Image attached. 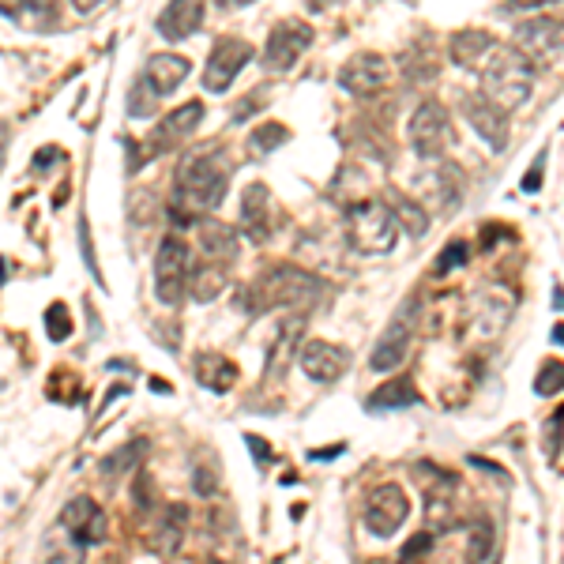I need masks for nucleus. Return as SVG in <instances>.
<instances>
[{
  "label": "nucleus",
  "instance_id": "33",
  "mask_svg": "<svg viewBox=\"0 0 564 564\" xmlns=\"http://www.w3.org/2000/svg\"><path fill=\"white\" fill-rule=\"evenodd\" d=\"M155 87H147V83H136V87H132V94H128V113H132V117H147V113H155Z\"/></svg>",
  "mask_w": 564,
  "mask_h": 564
},
{
  "label": "nucleus",
  "instance_id": "12",
  "mask_svg": "<svg viewBox=\"0 0 564 564\" xmlns=\"http://www.w3.org/2000/svg\"><path fill=\"white\" fill-rule=\"evenodd\" d=\"M410 516V501L407 493L399 486H380L373 489V497H369V504H365V527L373 534H380V538H388V534H395L403 523H407Z\"/></svg>",
  "mask_w": 564,
  "mask_h": 564
},
{
  "label": "nucleus",
  "instance_id": "41",
  "mask_svg": "<svg viewBox=\"0 0 564 564\" xmlns=\"http://www.w3.org/2000/svg\"><path fill=\"white\" fill-rule=\"evenodd\" d=\"M260 98H264V91H252L249 98H241V102L234 106V121H245V117H252V113H256L252 106H256Z\"/></svg>",
  "mask_w": 564,
  "mask_h": 564
},
{
  "label": "nucleus",
  "instance_id": "19",
  "mask_svg": "<svg viewBox=\"0 0 564 564\" xmlns=\"http://www.w3.org/2000/svg\"><path fill=\"white\" fill-rule=\"evenodd\" d=\"M241 230L256 245H264L267 234H271V192L260 181H252L241 192Z\"/></svg>",
  "mask_w": 564,
  "mask_h": 564
},
{
  "label": "nucleus",
  "instance_id": "18",
  "mask_svg": "<svg viewBox=\"0 0 564 564\" xmlns=\"http://www.w3.org/2000/svg\"><path fill=\"white\" fill-rule=\"evenodd\" d=\"M204 16H207L204 0H170L162 8L155 27L166 42H185V38H192V34L204 27Z\"/></svg>",
  "mask_w": 564,
  "mask_h": 564
},
{
  "label": "nucleus",
  "instance_id": "10",
  "mask_svg": "<svg viewBox=\"0 0 564 564\" xmlns=\"http://www.w3.org/2000/svg\"><path fill=\"white\" fill-rule=\"evenodd\" d=\"M388 76H392V68L380 53H354L339 68V87L350 91L354 98H376L388 87Z\"/></svg>",
  "mask_w": 564,
  "mask_h": 564
},
{
  "label": "nucleus",
  "instance_id": "31",
  "mask_svg": "<svg viewBox=\"0 0 564 564\" xmlns=\"http://www.w3.org/2000/svg\"><path fill=\"white\" fill-rule=\"evenodd\" d=\"M564 392V361H546L534 376V395H557Z\"/></svg>",
  "mask_w": 564,
  "mask_h": 564
},
{
  "label": "nucleus",
  "instance_id": "6",
  "mask_svg": "<svg viewBox=\"0 0 564 564\" xmlns=\"http://www.w3.org/2000/svg\"><path fill=\"white\" fill-rule=\"evenodd\" d=\"M414 328H418V305H414V298H407L399 305V313L392 316V324L384 328V335L376 339V350L373 358H369V365H373L376 373H388V369H395L399 361L407 358Z\"/></svg>",
  "mask_w": 564,
  "mask_h": 564
},
{
  "label": "nucleus",
  "instance_id": "14",
  "mask_svg": "<svg viewBox=\"0 0 564 564\" xmlns=\"http://www.w3.org/2000/svg\"><path fill=\"white\" fill-rule=\"evenodd\" d=\"M561 42H564V23L553 16L527 19V23H519L516 27V49L519 53H527L531 61H549V57H557Z\"/></svg>",
  "mask_w": 564,
  "mask_h": 564
},
{
  "label": "nucleus",
  "instance_id": "42",
  "mask_svg": "<svg viewBox=\"0 0 564 564\" xmlns=\"http://www.w3.org/2000/svg\"><path fill=\"white\" fill-rule=\"evenodd\" d=\"M245 444H249V448H252V455H256V463H271V459H275V452H271V448H267V444H264V440H260V437H252V433H249V437H245Z\"/></svg>",
  "mask_w": 564,
  "mask_h": 564
},
{
  "label": "nucleus",
  "instance_id": "40",
  "mask_svg": "<svg viewBox=\"0 0 564 564\" xmlns=\"http://www.w3.org/2000/svg\"><path fill=\"white\" fill-rule=\"evenodd\" d=\"M27 12L38 19H57V0H27Z\"/></svg>",
  "mask_w": 564,
  "mask_h": 564
},
{
  "label": "nucleus",
  "instance_id": "27",
  "mask_svg": "<svg viewBox=\"0 0 564 564\" xmlns=\"http://www.w3.org/2000/svg\"><path fill=\"white\" fill-rule=\"evenodd\" d=\"M388 204H392L395 219H399V230H407L410 237L429 234V211L418 200H410L403 192H388Z\"/></svg>",
  "mask_w": 564,
  "mask_h": 564
},
{
  "label": "nucleus",
  "instance_id": "22",
  "mask_svg": "<svg viewBox=\"0 0 564 564\" xmlns=\"http://www.w3.org/2000/svg\"><path fill=\"white\" fill-rule=\"evenodd\" d=\"M196 241H200V256L219 260V264H234L237 260V234L226 222H200L196 226Z\"/></svg>",
  "mask_w": 564,
  "mask_h": 564
},
{
  "label": "nucleus",
  "instance_id": "11",
  "mask_svg": "<svg viewBox=\"0 0 564 564\" xmlns=\"http://www.w3.org/2000/svg\"><path fill=\"white\" fill-rule=\"evenodd\" d=\"M57 523L72 534L76 546H98V542H106V534H110V519L102 512V504L91 501V497H76V501L64 504V512Z\"/></svg>",
  "mask_w": 564,
  "mask_h": 564
},
{
  "label": "nucleus",
  "instance_id": "15",
  "mask_svg": "<svg viewBox=\"0 0 564 564\" xmlns=\"http://www.w3.org/2000/svg\"><path fill=\"white\" fill-rule=\"evenodd\" d=\"M200 121H204V102H185V106H177L173 113H166L158 121L155 132H151V155H166L185 136H192L200 128Z\"/></svg>",
  "mask_w": 564,
  "mask_h": 564
},
{
  "label": "nucleus",
  "instance_id": "28",
  "mask_svg": "<svg viewBox=\"0 0 564 564\" xmlns=\"http://www.w3.org/2000/svg\"><path fill=\"white\" fill-rule=\"evenodd\" d=\"M143 455H147V440L136 437V440H128L125 448H117L113 455H106V459H102V470H106V474H125V470H140Z\"/></svg>",
  "mask_w": 564,
  "mask_h": 564
},
{
  "label": "nucleus",
  "instance_id": "45",
  "mask_svg": "<svg viewBox=\"0 0 564 564\" xmlns=\"http://www.w3.org/2000/svg\"><path fill=\"white\" fill-rule=\"evenodd\" d=\"M512 8H527V12H534V8H546V4H553V0H508Z\"/></svg>",
  "mask_w": 564,
  "mask_h": 564
},
{
  "label": "nucleus",
  "instance_id": "3",
  "mask_svg": "<svg viewBox=\"0 0 564 564\" xmlns=\"http://www.w3.org/2000/svg\"><path fill=\"white\" fill-rule=\"evenodd\" d=\"M534 91V61L527 53L497 49L482 68V94L489 102H497L501 110H519Z\"/></svg>",
  "mask_w": 564,
  "mask_h": 564
},
{
  "label": "nucleus",
  "instance_id": "17",
  "mask_svg": "<svg viewBox=\"0 0 564 564\" xmlns=\"http://www.w3.org/2000/svg\"><path fill=\"white\" fill-rule=\"evenodd\" d=\"M185 519L188 512L181 504H166V508H158V516L147 523V534H143V546L158 553V557H173L177 546H181V538H185Z\"/></svg>",
  "mask_w": 564,
  "mask_h": 564
},
{
  "label": "nucleus",
  "instance_id": "20",
  "mask_svg": "<svg viewBox=\"0 0 564 564\" xmlns=\"http://www.w3.org/2000/svg\"><path fill=\"white\" fill-rule=\"evenodd\" d=\"M497 53V38L489 31H478V27H467V31H455L448 38V57H452L459 68H482Z\"/></svg>",
  "mask_w": 564,
  "mask_h": 564
},
{
  "label": "nucleus",
  "instance_id": "7",
  "mask_svg": "<svg viewBox=\"0 0 564 564\" xmlns=\"http://www.w3.org/2000/svg\"><path fill=\"white\" fill-rule=\"evenodd\" d=\"M410 147L422 158H437L452 147V125H448V113L440 102H422L407 125Z\"/></svg>",
  "mask_w": 564,
  "mask_h": 564
},
{
  "label": "nucleus",
  "instance_id": "5",
  "mask_svg": "<svg viewBox=\"0 0 564 564\" xmlns=\"http://www.w3.org/2000/svg\"><path fill=\"white\" fill-rule=\"evenodd\" d=\"M188 271H192L188 245L181 237L166 234L158 241V252H155V294L162 305H181L185 301Z\"/></svg>",
  "mask_w": 564,
  "mask_h": 564
},
{
  "label": "nucleus",
  "instance_id": "13",
  "mask_svg": "<svg viewBox=\"0 0 564 564\" xmlns=\"http://www.w3.org/2000/svg\"><path fill=\"white\" fill-rule=\"evenodd\" d=\"M463 117L489 143V151H504V143H508V110H501L497 102H489L486 94L478 91L463 98Z\"/></svg>",
  "mask_w": 564,
  "mask_h": 564
},
{
  "label": "nucleus",
  "instance_id": "35",
  "mask_svg": "<svg viewBox=\"0 0 564 564\" xmlns=\"http://www.w3.org/2000/svg\"><path fill=\"white\" fill-rule=\"evenodd\" d=\"M489 542H493V531H489V523H478V534H470V557H474V561H486V557H489Z\"/></svg>",
  "mask_w": 564,
  "mask_h": 564
},
{
  "label": "nucleus",
  "instance_id": "9",
  "mask_svg": "<svg viewBox=\"0 0 564 564\" xmlns=\"http://www.w3.org/2000/svg\"><path fill=\"white\" fill-rule=\"evenodd\" d=\"M249 61H252V46L245 38H219L204 64V87L211 94L230 91V83H234L237 72Z\"/></svg>",
  "mask_w": 564,
  "mask_h": 564
},
{
  "label": "nucleus",
  "instance_id": "32",
  "mask_svg": "<svg viewBox=\"0 0 564 564\" xmlns=\"http://www.w3.org/2000/svg\"><path fill=\"white\" fill-rule=\"evenodd\" d=\"M46 331H49V339H53V343H64V339L72 335V316H68V309H64L61 301L46 309Z\"/></svg>",
  "mask_w": 564,
  "mask_h": 564
},
{
  "label": "nucleus",
  "instance_id": "36",
  "mask_svg": "<svg viewBox=\"0 0 564 564\" xmlns=\"http://www.w3.org/2000/svg\"><path fill=\"white\" fill-rule=\"evenodd\" d=\"M463 256H467V241H452L448 249L440 252L437 271H452V267H459V264H463Z\"/></svg>",
  "mask_w": 564,
  "mask_h": 564
},
{
  "label": "nucleus",
  "instance_id": "23",
  "mask_svg": "<svg viewBox=\"0 0 564 564\" xmlns=\"http://www.w3.org/2000/svg\"><path fill=\"white\" fill-rule=\"evenodd\" d=\"M188 72H192V64H188L181 53H155V57L147 61V83H151L158 94H173L188 79Z\"/></svg>",
  "mask_w": 564,
  "mask_h": 564
},
{
  "label": "nucleus",
  "instance_id": "4",
  "mask_svg": "<svg viewBox=\"0 0 564 564\" xmlns=\"http://www.w3.org/2000/svg\"><path fill=\"white\" fill-rule=\"evenodd\" d=\"M399 237V219L388 200H361L350 207L346 215V241L361 252V256H384L395 249Z\"/></svg>",
  "mask_w": 564,
  "mask_h": 564
},
{
  "label": "nucleus",
  "instance_id": "16",
  "mask_svg": "<svg viewBox=\"0 0 564 564\" xmlns=\"http://www.w3.org/2000/svg\"><path fill=\"white\" fill-rule=\"evenodd\" d=\"M301 369H305V376L309 380H316V384H335L339 376L346 373V365H350V354H346L343 346L335 343H305L301 346Z\"/></svg>",
  "mask_w": 564,
  "mask_h": 564
},
{
  "label": "nucleus",
  "instance_id": "24",
  "mask_svg": "<svg viewBox=\"0 0 564 564\" xmlns=\"http://www.w3.org/2000/svg\"><path fill=\"white\" fill-rule=\"evenodd\" d=\"M414 403H422V395H418V388H414L410 376L384 380V384L365 399V407L373 410V414H380V410H407V407H414Z\"/></svg>",
  "mask_w": 564,
  "mask_h": 564
},
{
  "label": "nucleus",
  "instance_id": "30",
  "mask_svg": "<svg viewBox=\"0 0 564 564\" xmlns=\"http://www.w3.org/2000/svg\"><path fill=\"white\" fill-rule=\"evenodd\" d=\"M286 140H290V128L279 125V121H267L264 128H256V132L249 136V151H252L256 158H260V155H271V151H275V147H282Z\"/></svg>",
  "mask_w": 564,
  "mask_h": 564
},
{
  "label": "nucleus",
  "instance_id": "47",
  "mask_svg": "<svg viewBox=\"0 0 564 564\" xmlns=\"http://www.w3.org/2000/svg\"><path fill=\"white\" fill-rule=\"evenodd\" d=\"M222 8H245V4H252V0H219Z\"/></svg>",
  "mask_w": 564,
  "mask_h": 564
},
{
  "label": "nucleus",
  "instance_id": "26",
  "mask_svg": "<svg viewBox=\"0 0 564 564\" xmlns=\"http://www.w3.org/2000/svg\"><path fill=\"white\" fill-rule=\"evenodd\" d=\"M196 380L211 388V392H230L237 384V365L226 354H215V350H207L196 358Z\"/></svg>",
  "mask_w": 564,
  "mask_h": 564
},
{
  "label": "nucleus",
  "instance_id": "29",
  "mask_svg": "<svg viewBox=\"0 0 564 564\" xmlns=\"http://www.w3.org/2000/svg\"><path fill=\"white\" fill-rule=\"evenodd\" d=\"M46 395L53 403H68V407H72V403L83 399V380H79L76 373H68V369H57V373L49 376Z\"/></svg>",
  "mask_w": 564,
  "mask_h": 564
},
{
  "label": "nucleus",
  "instance_id": "39",
  "mask_svg": "<svg viewBox=\"0 0 564 564\" xmlns=\"http://www.w3.org/2000/svg\"><path fill=\"white\" fill-rule=\"evenodd\" d=\"M542 170H546V151H542V155L534 158L531 173L523 177V192H538V188H542Z\"/></svg>",
  "mask_w": 564,
  "mask_h": 564
},
{
  "label": "nucleus",
  "instance_id": "38",
  "mask_svg": "<svg viewBox=\"0 0 564 564\" xmlns=\"http://www.w3.org/2000/svg\"><path fill=\"white\" fill-rule=\"evenodd\" d=\"M429 546H433V531H425V534H418V538H410L407 546H403V561H414V557H422Z\"/></svg>",
  "mask_w": 564,
  "mask_h": 564
},
{
  "label": "nucleus",
  "instance_id": "34",
  "mask_svg": "<svg viewBox=\"0 0 564 564\" xmlns=\"http://www.w3.org/2000/svg\"><path fill=\"white\" fill-rule=\"evenodd\" d=\"M561 429H564V407L553 410L546 422V433H542V440H546V455L549 459H557V448H561Z\"/></svg>",
  "mask_w": 564,
  "mask_h": 564
},
{
  "label": "nucleus",
  "instance_id": "25",
  "mask_svg": "<svg viewBox=\"0 0 564 564\" xmlns=\"http://www.w3.org/2000/svg\"><path fill=\"white\" fill-rule=\"evenodd\" d=\"M301 331H305V320H286L275 335V343L267 350V361H264V373L271 380H279L286 369H290V361H294V343L301 339Z\"/></svg>",
  "mask_w": 564,
  "mask_h": 564
},
{
  "label": "nucleus",
  "instance_id": "1",
  "mask_svg": "<svg viewBox=\"0 0 564 564\" xmlns=\"http://www.w3.org/2000/svg\"><path fill=\"white\" fill-rule=\"evenodd\" d=\"M226 185H230V162H226L219 147L215 151H196L177 170L170 211L181 222L200 219L204 211H215L226 200Z\"/></svg>",
  "mask_w": 564,
  "mask_h": 564
},
{
  "label": "nucleus",
  "instance_id": "43",
  "mask_svg": "<svg viewBox=\"0 0 564 564\" xmlns=\"http://www.w3.org/2000/svg\"><path fill=\"white\" fill-rule=\"evenodd\" d=\"M57 158H61V151H57V147H42V151L34 155V170L42 173V166H49V162H57Z\"/></svg>",
  "mask_w": 564,
  "mask_h": 564
},
{
  "label": "nucleus",
  "instance_id": "48",
  "mask_svg": "<svg viewBox=\"0 0 564 564\" xmlns=\"http://www.w3.org/2000/svg\"><path fill=\"white\" fill-rule=\"evenodd\" d=\"M553 339H557V343H564V324H557V328H553Z\"/></svg>",
  "mask_w": 564,
  "mask_h": 564
},
{
  "label": "nucleus",
  "instance_id": "8",
  "mask_svg": "<svg viewBox=\"0 0 564 564\" xmlns=\"http://www.w3.org/2000/svg\"><path fill=\"white\" fill-rule=\"evenodd\" d=\"M313 46V27L305 19H282L271 27L264 46V64L271 72H286L301 61V53Z\"/></svg>",
  "mask_w": 564,
  "mask_h": 564
},
{
  "label": "nucleus",
  "instance_id": "2",
  "mask_svg": "<svg viewBox=\"0 0 564 564\" xmlns=\"http://www.w3.org/2000/svg\"><path fill=\"white\" fill-rule=\"evenodd\" d=\"M324 290L328 286L316 279V275H309L305 267L275 264L252 282L249 309H256V313H264V309H298V313H305V309L320 305Z\"/></svg>",
  "mask_w": 564,
  "mask_h": 564
},
{
  "label": "nucleus",
  "instance_id": "46",
  "mask_svg": "<svg viewBox=\"0 0 564 564\" xmlns=\"http://www.w3.org/2000/svg\"><path fill=\"white\" fill-rule=\"evenodd\" d=\"M72 4H76V12H94L102 0H72Z\"/></svg>",
  "mask_w": 564,
  "mask_h": 564
},
{
  "label": "nucleus",
  "instance_id": "21",
  "mask_svg": "<svg viewBox=\"0 0 564 564\" xmlns=\"http://www.w3.org/2000/svg\"><path fill=\"white\" fill-rule=\"evenodd\" d=\"M226 282H230V264L200 256V264H192L188 271V294L192 301H215L226 290Z\"/></svg>",
  "mask_w": 564,
  "mask_h": 564
},
{
  "label": "nucleus",
  "instance_id": "44",
  "mask_svg": "<svg viewBox=\"0 0 564 564\" xmlns=\"http://www.w3.org/2000/svg\"><path fill=\"white\" fill-rule=\"evenodd\" d=\"M23 12V0H0V16L4 19H16Z\"/></svg>",
  "mask_w": 564,
  "mask_h": 564
},
{
  "label": "nucleus",
  "instance_id": "37",
  "mask_svg": "<svg viewBox=\"0 0 564 564\" xmlns=\"http://www.w3.org/2000/svg\"><path fill=\"white\" fill-rule=\"evenodd\" d=\"M192 486H196V493H204V497H211L215 489H219V474L211 467H196V478H192Z\"/></svg>",
  "mask_w": 564,
  "mask_h": 564
}]
</instances>
